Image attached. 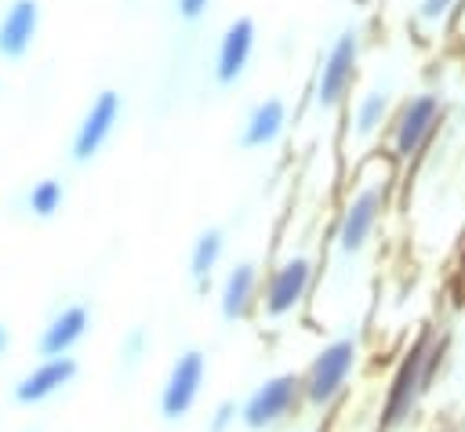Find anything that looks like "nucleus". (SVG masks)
I'll return each instance as SVG.
<instances>
[{
  "label": "nucleus",
  "mask_w": 465,
  "mask_h": 432,
  "mask_svg": "<svg viewBox=\"0 0 465 432\" xmlns=\"http://www.w3.org/2000/svg\"><path fill=\"white\" fill-rule=\"evenodd\" d=\"M443 359H447V338H436L432 327H421L389 374V385L378 407V432H403L418 417Z\"/></svg>",
  "instance_id": "nucleus-1"
},
{
  "label": "nucleus",
  "mask_w": 465,
  "mask_h": 432,
  "mask_svg": "<svg viewBox=\"0 0 465 432\" xmlns=\"http://www.w3.org/2000/svg\"><path fill=\"white\" fill-rule=\"evenodd\" d=\"M302 407H305L302 374L280 370V374H269L265 381H258L243 396V403H240V425L247 432H272L276 425H283L287 417H294Z\"/></svg>",
  "instance_id": "nucleus-2"
},
{
  "label": "nucleus",
  "mask_w": 465,
  "mask_h": 432,
  "mask_svg": "<svg viewBox=\"0 0 465 432\" xmlns=\"http://www.w3.org/2000/svg\"><path fill=\"white\" fill-rule=\"evenodd\" d=\"M356 363H360V341L356 338H334L327 341L305 367L302 374V385H305V407H331L345 388H349V378L356 374Z\"/></svg>",
  "instance_id": "nucleus-3"
},
{
  "label": "nucleus",
  "mask_w": 465,
  "mask_h": 432,
  "mask_svg": "<svg viewBox=\"0 0 465 432\" xmlns=\"http://www.w3.org/2000/svg\"><path fill=\"white\" fill-rule=\"evenodd\" d=\"M207 381V356L200 349H185L178 352V359L167 367L163 385H160V417L163 421H182L193 414V407L200 403Z\"/></svg>",
  "instance_id": "nucleus-4"
},
{
  "label": "nucleus",
  "mask_w": 465,
  "mask_h": 432,
  "mask_svg": "<svg viewBox=\"0 0 465 432\" xmlns=\"http://www.w3.org/2000/svg\"><path fill=\"white\" fill-rule=\"evenodd\" d=\"M309 287H312V261H309L305 254L283 258V261L269 272V280H265V287H262V312H265L269 319L291 316V312L305 301Z\"/></svg>",
  "instance_id": "nucleus-5"
},
{
  "label": "nucleus",
  "mask_w": 465,
  "mask_h": 432,
  "mask_svg": "<svg viewBox=\"0 0 465 432\" xmlns=\"http://www.w3.org/2000/svg\"><path fill=\"white\" fill-rule=\"evenodd\" d=\"M381 211H385V182L356 189L352 200L341 211V221H338V250L341 254H360L367 247V240L374 236V225H378Z\"/></svg>",
  "instance_id": "nucleus-6"
},
{
  "label": "nucleus",
  "mask_w": 465,
  "mask_h": 432,
  "mask_svg": "<svg viewBox=\"0 0 465 432\" xmlns=\"http://www.w3.org/2000/svg\"><path fill=\"white\" fill-rule=\"evenodd\" d=\"M356 62H360V33L356 29H345L331 44V51H327V58L320 65V76H316V102L323 109L338 105L349 94V87L356 80Z\"/></svg>",
  "instance_id": "nucleus-7"
},
{
  "label": "nucleus",
  "mask_w": 465,
  "mask_h": 432,
  "mask_svg": "<svg viewBox=\"0 0 465 432\" xmlns=\"http://www.w3.org/2000/svg\"><path fill=\"white\" fill-rule=\"evenodd\" d=\"M76 370H80V367H76L73 356L40 359V363H33V367L11 385V399H15L18 407H40V403L54 399L62 388H69L73 378H76Z\"/></svg>",
  "instance_id": "nucleus-8"
},
{
  "label": "nucleus",
  "mask_w": 465,
  "mask_h": 432,
  "mask_svg": "<svg viewBox=\"0 0 465 432\" xmlns=\"http://www.w3.org/2000/svg\"><path fill=\"white\" fill-rule=\"evenodd\" d=\"M120 109H124L120 91L105 87V91L94 94V102L87 105V113H84L80 123H76V134H73V160L84 163V160H91V156L105 145V138L113 134V127H116V120H120Z\"/></svg>",
  "instance_id": "nucleus-9"
},
{
  "label": "nucleus",
  "mask_w": 465,
  "mask_h": 432,
  "mask_svg": "<svg viewBox=\"0 0 465 432\" xmlns=\"http://www.w3.org/2000/svg\"><path fill=\"white\" fill-rule=\"evenodd\" d=\"M440 113H443V105H440L436 94H414V98L400 109L396 127H392V149H396V156H403V160L414 156V152L429 142V134L436 131Z\"/></svg>",
  "instance_id": "nucleus-10"
},
{
  "label": "nucleus",
  "mask_w": 465,
  "mask_h": 432,
  "mask_svg": "<svg viewBox=\"0 0 465 432\" xmlns=\"http://www.w3.org/2000/svg\"><path fill=\"white\" fill-rule=\"evenodd\" d=\"M91 330V312L84 305H62L36 334V352L44 359H54V356H69Z\"/></svg>",
  "instance_id": "nucleus-11"
},
{
  "label": "nucleus",
  "mask_w": 465,
  "mask_h": 432,
  "mask_svg": "<svg viewBox=\"0 0 465 432\" xmlns=\"http://www.w3.org/2000/svg\"><path fill=\"white\" fill-rule=\"evenodd\" d=\"M254 305H262L258 265H254V261H236V265L225 272V280H222L218 312H222V319L236 323V319H247Z\"/></svg>",
  "instance_id": "nucleus-12"
},
{
  "label": "nucleus",
  "mask_w": 465,
  "mask_h": 432,
  "mask_svg": "<svg viewBox=\"0 0 465 432\" xmlns=\"http://www.w3.org/2000/svg\"><path fill=\"white\" fill-rule=\"evenodd\" d=\"M254 51V22L251 18H232L218 40V54H214V80L218 83H232Z\"/></svg>",
  "instance_id": "nucleus-13"
},
{
  "label": "nucleus",
  "mask_w": 465,
  "mask_h": 432,
  "mask_svg": "<svg viewBox=\"0 0 465 432\" xmlns=\"http://www.w3.org/2000/svg\"><path fill=\"white\" fill-rule=\"evenodd\" d=\"M40 29V4L36 0H11V7L0 18V54L22 58Z\"/></svg>",
  "instance_id": "nucleus-14"
},
{
  "label": "nucleus",
  "mask_w": 465,
  "mask_h": 432,
  "mask_svg": "<svg viewBox=\"0 0 465 432\" xmlns=\"http://www.w3.org/2000/svg\"><path fill=\"white\" fill-rule=\"evenodd\" d=\"M283 123H287L283 98H265V102H258L251 109V116L243 123V134H240V145L243 149H262V145H269L283 131Z\"/></svg>",
  "instance_id": "nucleus-15"
},
{
  "label": "nucleus",
  "mask_w": 465,
  "mask_h": 432,
  "mask_svg": "<svg viewBox=\"0 0 465 432\" xmlns=\"http://www.w3.org/2000/svg\"><path fill=\"white\" fill-rule=\"evenodd\" d=\"M222 250H225V236H222V229H214V225L203 229V232L193 240V250H189V276H193L200 287L211 283V272L218 269Z\"/></svg>",
  "instance_id": "nucleus-16"
},
{
  "label": "nucleus",
  "mask_w": 465,
  "mask_h": 432,
  "mask_svg": "<svg viewBox=\"0 0 465 432\" xmlns=\"http://www.w3.org/2000/svg\"><path fill=\"white\" fill-rule=\"evenodd\" d=\"M62 203H65V185H62L58 178H40V182H33V189L25 192V207H29V214H36V218H54V214L62 211Z\"/></svg>",
  "instance_id": "nucleus-17"
},
{
  "label": "nucleus",
  "mask_w": 465,
  "mask_h": 432,
  "mask_svg": "<svg viewBox=\"0 0 465 432\" xmlns=\"http://www.w3.org/2000/svg\"><path fill=\"white\" fill-rule=\"evenodd\" d=\"M385 109H389V94H385V91H367V94L356 102V113H352L356 134H374L378 123L385 120Z\"/></svg>",
  "instance_id": "nucleus-18"
},
{
  "label": "nucleus",
  "mask_w": 465,
  "mask_h": 432,
  "mask_svg": "<svg viewBox=\"0 0 465 432\" xmlns=\"http://www.w3.org/2000/svg\"><path fill=\"white\" fill-rule=\"evenodd\" d=\"M240 425V403L236 399H222L214 403L211 417H207V432H232Z\"/></svg>",
  "instance_id": "nucleus-19"
},
{
  "label": "nucleus",
  "mask_w": 465,
  "mask_h": 432,
  "mask_svg": "<svg viewBox=\"0 0 465 432\" xmlns=\"http://www.w3.org/2000/svg\"><path fill=\"white\" fill-rule=\"evenodd\" d=\"M145 349H149V338H145L142 327H131V330L124 334V341H120V356H124L127 367H134V363L145 356Z\"/></svg>",
  "instance_id": "nucleus-20"
},
{
  "label": "nucleus",
  "mask_w": 465,
  "mask_h": 432,
  "mask_svg": "<svg viewBox=\"0 0 465 432\" xmlns=\"http://www.w3.org/2000/svg\"><path fill=\"white\" fill-rule=\"evenodd\" d=\"M174 4H178V15H182V18H200L211 0H174Z\"/></svg>",
  "instance_id": "nucleus-21"
},
{
  "label": "nucleus",
  "mask_w": 465,
  "mask_h": 432,
  "mask_svg": "<svg viewBox=\"0 0 465 432\" xmlns=\"http://www.w3.org/2000/svg\"><path fill=\"white\" fill-rule=\"evenodd\" d=\"M454 294H458V301H465V247H461L458 265H454Z\"/></svg>",
  "instance_id": "nucleus-22"
},
{
  "label": "nucleus",
  "mask_w": 465,
  "mask_h": 432,
  "mask_svg": "<svg viewBox=\"0 0 465 432\" xmlns=\"http://www.w3.org/2000/svg\"><path fill=\"white\" fill-rule=\"evenodd\" d=\"M450 4H454V0H421V15H425V18H440V15H447Z\"/></svg>",
  "instance_id": "nucleus-23"
},
{
  "label": "nucleus",
  "mask_w": 465,
  "mask_h": 432,
  "mask_svg": "<svg viewBox=\"0 0 465 432\" xmlns=\"http://www.w3.org/2000/svg\"><path fill=\"white\" fill-rule=\"evenodd\" d=\"M7 349H11V327H7V323H0V359L7 356Z\"/></svg>",
  "instance_id": "nucleus-24"
}]
</instances>
